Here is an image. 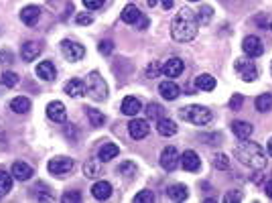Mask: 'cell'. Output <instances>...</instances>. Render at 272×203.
Returning <instances> with one entry per match:
<instances>
[{
    "instance_id": "45",
    "label": "cell",
    "mask_w": 272,
    "mask_h": 203,
    "mask_svg": "<svg viewBox=\"0 0 272 203\" xmlns=\"http://www.w3.org/2000/svg\"><path fill=\"white\" fill-rule=\"evenodd\" d=\"M159 73H161V67H159V63H155V61L146 67V77H157Z\"/></svg>"
},
{
    "instance_id": "37",
    "label": "cell",
    "mask_w": 272,
    "mask_h": 203,
    "mask_svg": "<svg viewBox=\"0 0 272 203\" xmlns=\"http://www.w3.org/2000/svg\"><path fill=\"white\" fill-rule=\"evenodd\" d=\"M153 201H155V193L148 191V189H144V191L134 195V203H153Z\"/></svg>"
},
{
    "instance_id": "19",
    "label": "cell",
    "mask_w": 272,
    "mask_h": 203,
    "mask_svg": "<svg viewBox=\"0 0 272 203\" xmlns=\"http://www.w3.org/2000/svg\"><path fill=\"white\" fill-rule=\"evenodd\" d=\"M118 155H120V147H118V144H114V142H104L102 147H100L98 159H100L102 163H108V161L116 159Z\"/></svg>"
},
{
    "instance_id": "1",
    "label": "cell",
    "mask_w": 272,
    "mask_h": 203,
    "mask_svg": "<svg viewBox=\"0 0 272 203\" xmlns=\"http://www.w3.org/2000/svg\"><path fill=\"white\" fill-rule=\"evenodd\" d=\"M197 28H199V22L195 12L189 8H181L171 20V37L177 43H189L195 39Z\"/></svg>"
},
{
    "instance_id": "34",
    "label": "cell",
    "mask_w": 272,
    "mask_h": 203,
    "mask_svg": "<svg viewBox=\"0 0 272 203\" xmlns=\"http://www.w3.org/2000/svg\"><path fill=\"white\" fill-rule=\"evenodd\" d=\"M195 16H197L199 24H209V20L214 18V8H211V6H201Z\"/></svg>"
},
{
    "instance_id": "32",
    "label": "cell",
    "mask_w": 272,
    "mask_h": 203,
    "mask_svg": "<svg viewBox=\"0 0 272 203\" xmlns=\"http://www.w3.org/2000/svg\"><path fill=\"white\" fill-rule=\"evenodd\" d=\"M254 106L258 112H268L272 110V94H260L256 100H254Z\"/></svg>"
},
{
    "instance_id": "2",
    "label": "cell",
    "mask_w": 272,
    "mask_h": 203,
    "mask_svg": "<svg viewBox=\"0 0 272 203\" xmlns=\"http://www.w3.org/2000/svg\"><path fill=\"white\" fill-rule=\"evenodd\" d=\"M234 157L250 169H264L266 167V153L258 142H246L242 140V144L234 149Z\"/></svg>"
},
{
    "instance_id": "50",
    "label": "cell",
    "mask_w": 272,
    "mask_h": 203,
    "mask_svg": "<svg viewBox=\"0 0 272 203\" xmlns=\"http://www.w3.org/2000/svg\"><path fill=\"white\" fill-rule=\"evenodd\" d=\"M268 155H270V157H272V138H270V140H268Z\"/></svg>"
},
{
    "instance_id": "12",
    "label": "cell",
    "mask_w": 272,
    "mask_h": 203,
    "mask_svg": "<svg viewBox=\"0 0 272 203\" xmlns=\"http://www.w3.org/2000/svg\"><path fill=\"white\" fill-rule=\"evenodd\" d=\"M148 132H150V126H148V122H146V120H142V118H134V120H130V122H128V134H130L134 140H142Z\"/></svg>"
},
{
    "instance_id": "7",
    "label": "cell",
    "mask_w": 272,
    "mask_h": 203,
    "mask_svg": "<svg viewBox=\"0 0 272 203\" xmlns=\"http://www.w3.org/2000/svg\"><path fill=\"white\" fill-rule=\"evenodd\" d=\"M61 53H63V57H65L67 61L75 63V61H81V59H83L85 49H83V45H79V43H75V41L65 39V41H61Z\"/></svg>"
},
{
    "instance_id": "4",
    "label": "cell",
    "mask_w": 272,
    "mask_h": 203,
    "mask_svg": "<svg viewBox=\"0 0 272 203\" xmlns=\"http://www.w3.org/2000/svg\"><path fill=\"white\" fill-rule=\"evenodd\" d=\"M85 94L96 100V102H104L108 98V85L104 81V77L100 75V71H92L87 75V81H85Z\"/></svg>"
},
{
    "instance_id": "13",
    "label": "cell",
    "mask_w": 272,
    "mask_h": 203,
    "mask_svg": "<svg viewBox=\"0 0 272 203\" xmlns=\"http://www.w3.org/2000/svg\"><path fill=\"white\" fill-rule=\"evenodd\" d=\"M232 132L236 134L238 140H250L252 132H254V126L246 120H234L232 122Z\"/></svg>"
},
{
    "instance_id": "11",
    "label": "cell",
    "mask_w": 272,
    "mask_h": 203,
    "mask_svg": "<svg viewBox=\"0 0 272 203\" xmlns=\"http://www.w3.org/2000/svg\"><path fill=\"white\" fill-rule=\"evenodd\" d=\"M183 69H185V63L181 61L179 57H171V59H167V61L163 63L161 73H163L165 77H179L181 73H183Z\"/></svg>"
},
{
    "instance_id": "6",
    "label": "cell",
    "mask_w": 272,
    "mask_h": 203,
    "mask_svg": "<svg viewBox=\"0 0 272 203\" xmlns=\"http://www.w3.org/2000/svg\"><path fill=\"white\" fill-rule=\"evenodd\" d=\"M73 167H75V161H73V159H67V157H55V159H51L49 165H47L49 173H53V175H57V177L67 175V173H69Z\"/></svg>"
},
{
    "instance_id": "27",
    "label": "cell",
    "mask_w": 272,
    "mask_h": 203,
    "mask_svg": "<svg viewBox=\"0 0 272 203\" xmlns=\"http://www.w3.org/2000/svg\"><path fill=\"white\" fill-rule=\"evenodd\" d=\"M83 175L89 179H96L98 175H102V161L100 159H89L83 165Z\"/></svg>"
},
{
    "instance_id": "31",
    "label": "cell",
    "mask_w": 272,
    "mask_h": 203,
    "mask_svg": "<svg viewBox=\"0 0 272 203\" xmlns=\"http://www.w3.org/2000/svg\"><path fill=\"white\" fill-rule=\"evenodd\" d=\"M140 16H142V14H140L138 6H134V4L124 6V10H122V20H124L126 24H136Z\"/></svg>"
},
{
    "instance_id": "20",
    "label": "cell",
    "mask_w": 272,
    "mask_h": 203,
    "mask_svg": "<svg viewBox=\"0 0 272 203\" xmlns=\"http://www.w3.org/2000/svg\"><path fill=\"white\" fill-rule=\"evenodd\" d=\"M63 90L71 98H81V96H85V81H81V79H69L65 83Z\"/></svg>"
},
{
    "instance_id": "25",
    "label": "cell",
    "mask_w": 272,
    "mask_h": 203,
    "mask_svg": "<svg viewBox=\"0 0 272 203\" xmlns=\"http://www.w3.org/2000/svg\"><path fill=\"white\" fill-rule=\"evenodd\" d=\"M92 195H94L98 201L110 199V195H112V185H110L108 181H98V183H94V187H92Z\"/></svg>"
},
{
    "instance_id": "24",
    "label": "cell",
    "mask_w": 272,
    "mask_h": 203,
    "mask_svg": "<svg viewBox=\"0 0 272 203\" xmlns=\"http://www.w3.org/2000/svg\"><path fill=\"white\" fill-rule=\"evenodd\" d=\"M37 75H39L43 81H53V79L57 77V69H55V65H53L51 61H41V63L37 65Z\"/></svg>"
},
{
    "instance_id": "48",
    "label": "cell",
    "mask_w": 272,
    "mask_h": 203,
    "mask_svg": "<svg viewBox=\"0 0 272 203\" xmlns=\"http://www.w3.org/2000/svg\"><path fill=\"white\" fill-rule=\"evenodd\" d=\"M264 189H266V195H268V197H270V199H272V181H268V183H266V187H264Z\"/></svg>"
},
{
    "instance_id": "18",
    "label": "cell",
    "mask_w": 272,
    "mask_h": 203,
    "mask_svg": "<svg viewBox=\"0 0 272 203\" xmlns=\"http://www.w3.org/2000/svg\"><path fill=\"white\" fill-rule=\"evenodd\" d=\"M41 51H43V47H41L39 43H35V41H26V43L22 45V49H20L24 61H35L37 57L41 55Z\"/></svg>"
},
{
    "instance_id": "17",
    "label": "cell",
    "mask_w": 272,
    "mask_h": 203,
    "mask_svg": "<svg viewBox=\"0 0 272 203\" xmlns=\"http://www.w3.org/2000/svg\"><path fill=\"white\" fill-rule=\"evenodd\" d=\"M159 94H161L165 100H177L179 94H181V90H179V85H177L175 81L167 79V81H161V85H159Z\"/></svg>"
},
{
    "instance_id": "38",
    "label": "cell",
    "mask_w": 272,
    "mask_h": 203,
    "mask_svg": "<svg viewBox=\"0 0 272 203\" xmlns=\"http://www.w3.org/2000/svg\"><path fill=\"white\" fill-rule=\"evenodd\" d=\"M214 167L220 169V171H226V169H230V159H228L224 153H218V155L214 157Z\"/></svg>"
},
{
    "instance_id": "40",
    "label": "cell",
    "mask_w": 272,
    "mask_h": 203,
    "mask_svg": "<svg viewBox=\"0 0 272 203\" xmlns=\"http://www.w3.org/2000/svg\"><path fill=\"white\" fill-rule=\"evenodd\" d=\"M104 2H106V0H83V6L87 10H98V8L104 6Z\"/></svg>"
},
{
    "instance_id": "33",
    "label": "cell",
    "mask_w": 272,
    "mask_h": 203,
    "mask_svg": "<svg viewBox=\"0 0 272 203\" xmlns=\"http://www.w3.org/2000/svg\"><path fill=\"white\" fill-rule=\"evenodd\" d=\"M118 173H120V175H124L126 179H132V177L136 175V163H132V161H124L122 165L118 167Z\"/></svg>"
},
{
    "instance_id": "49",
    "label": "cell",
    "mask_w": 272,
    "mask_h": 203,
    "mask_svg": "<svg viewBox=\"0 0 272 203\" xmlns=\"http://www.w3.org/2000/svg\"><path fill=\"white\" fill-rule=\"evenodd\" d=\"M157 2H159V0H148V6H150V8H155V6H157Z\"/></svg>"
},
{
    "instance_id": "53",
    "label": "cell",
    "mask_w": 272,
    "mask_h": 203,
    "mask_svg": "<svg viewBox=\"0 0 272 203\" xmlns=\"http://www.w3.org/2000/svg\"><path fill=\"white\" fill-rule=\"evenodd\" d=\"M270 28H272V22H270Z\"/></svg>"
},
{
    "instance_id": "16",
    "label": "cell",
    "mask_w": 272,
    "mask_h": 203,
    "mask_svg": "<svg viewBox=\"0 0 272 203\" xmlns=\"http://www.w3.org/2000/svg\"><path fill=\"white\" fill-rule=\"evenodd\" d=\"M39 18H41V8L35 6V4H28V6H24V8L20 10V20H22L26 26H35V24L39 22Z\"/></svg>"
},
{
    "instance_id": "44",
    "label": "cell",
    "mask_w": 272,
    "mask_h": 203,
    "mask_svg": "<svg viewBox=\"0 0 272 203\" xmlns=\"http://www.w3.org/2000/svg\"><path fill=\"white\" fill-rule=\"evenodd\" d=\"M75 20H77V24H92V22H94V16H92V14H85V12H79V14L75 16Z\"/></svg>"
},
{
    "instance_id": "36",
    "label": "cell",
    "mask_w": 272,
    "mask_h": 203,
    "mask_svg": "<svg viewBox=\"0 0 272 203\" xmlns=\"http://www.w3.org/2000/svg\"><path fill=\"white\" fill-rule=\"evenodd\" d=\"M0 81H2V85H6V88H14V85H18V75L14 71H4L0 75Z\"/></svg>"
},
{
    "instance_id": "23",
    "label": "cell",
    "mask_w": 272,
    "mask_h": 203,
    "mask_svg": "<svg viewBox=\"0 0 272 203\" xmlns=\"http://www.w3.org/2000/svg\"><path fill=\"white\" fill-rule=\"evenodd\" d=\"M195 88L201 92H214L216 90V77H211L209 73H199L195 77Z\"/></svg>"
},
{
    "instance_id": "52",
    "label": "cell",
    "mask_w": 272,
    "mask_h": 203,
    "mask_svg": "<svg viewBox=\"0 0 272 203\" xmlns=\"http://www.w3.org/2000/svg\"><path fill=\"white\" fill-rule=\"evenodd\" d=\"M270 73H272V63H270Z\"/></svg>"
},
{
    "instance_id": "39",
    "label": "cell",
    "mask_w": 272,
    "mask_h": 203,
    "mask_svg": "<svg viewBox=\"0 0 272 203\" xmlns=\"http://www.w3.org/2000/svg\"><path fill=\"white\" fill-rule=\"evenodd\" d=\"M61 201H63V203H79V201H81V193H79V191L65 193V195L61 197Z\"/></svg>"
},
{
    "instance_id": "46",
    "label": "cell",
    "mask_w": 272,
    "mask_h": 203,
    "mask_svg": "<svg viewBox=\"0 0 272 203\" xmlns=\"http://www.w3.org/2000/svg\"><path fill=\"white\" fill-rule=\"evenodd\" d=\"M159 2L163 4L165 10H171V8H173V0H159Z\"/></svg>"
},
{
    "instance_id": "28",
    "label": "cell",
    "mask_w": 272,
    "mask_h": 203,
    "mask_svg": "<svg viewBox=\"0 0 272 203\" xmlns=\"http://www.w3.org/2000/svg\"><path fill=\"white\" fill-rule=\"evenodd\" d=\"M12 191V173L0 169V199Z\"/></svg>"
},
{
    "instance_id": "22",
    "label": "cell",
    "mask_w": 272,
    "mask_h": 203,
    "mask_svg": "<svg viewBox=\"0 0 272 203\" xmlns=\"http://www.w3.org/2000/svg\"><path fill=\"white\" fill-rule=\"evenodd\" d=\"M140 110H142V104H140L138 98L126 96V98L122 100V114H126V116H138Z\"/></svg>"
},
{
    "instance_id": "43",
    "label": "cell",
    "mask_w": 272,
    "mask_h": 203,
    "mask_svg": "<svg viewBox=\"0 0 272 203\" xmlns=\"http://www.w3.org/2000/svg\"><path fill=\"white\" fill-rule=\"evenodd\" d=\"M98 51H100L102 55H110V53L114 51V43H112V41H102L100 47H98Z\"/></svg>"
},
{
    "instance_id": "3",
    "label": "cell",
    "mask_w": 272,
    "mask_h": 203,
    "mask_svg": "<svg viewBox=\"0 0 272 203\" xmlns=\"http://www.w3.org/2000/svg\"><path fill=\"white\" fill-rule=\"evenodd\" d=\"M179 118L185 120V122H191L195 126H205L209 124L211 120V112L205 108V106H197V104H191V106H185L179 110Z\"/></svg>"
},
{
    "instance_id": "5",
    "label": "cell",
    "mask_w": 272,
    "mask_h": 203,
    "mask_svg": "<svg viewBox=\"0 0 272 203\" xmlns=\"http://www.w3.org/2000/svg\"><path fill=\"white\" fill-rule=\"evenodd\" d=\"M234 69L246 83H250V81H254L258 77V69H256L254 61H252V57H240V59H236Z\"/></svg>"
},
{
    "instance_id": "42",
    "label": "cell",
    "mask_w": 272,
    "mask_h": 203,
    "mask_svg": "<svg viewBox=\"0 0 272 203\" xmlns=\"http://www.w3.org/2000/svg\"><path fill=\"white\" fill-rule=\"evenodd\" d=\"M224 201H226V203H232V201L238 203V201H242V193H240V191H228V193L224 195Z\"/></svg>"
},
{
    "instance_id": "21",
    "label": "cell",
    "mask_w": 272,
    "mask_h": 203,
    "mask_svg": "<svg viewBox=\"0 0 272 203\" xmlns=\"http://www.w3.org/2000/svg\"><path fill=\"white\" fill-rule=\"evenodd\" d=\"M167 197L173 199V201H185L189 197V189L183 183H175V185H171L167 189Z\"/></svg>"
},
{
    "instance_id": "30",
    "label": "cell",
    "mask_w": 272,
    "mask_h": 203,
    "mask_svg": "<svg viewBox=\"0 0 272 203\" xmlns=\"http://www.w3.org/2000/svg\"><path fill=\"white\" fill-rule=\"evenodd\" d=\"M10 110L14 114H26L28 110H31V100L24 98V96H18V98H14L10 102Z\"/></svg>"
},
{
    "instance_id": "41",
    "label": "cell",
    "mask_w": 272,
    "mask_h": 203,
    "mask_svg": "<svg viewBox=\"0 0 272 203\" xmlns=\"http://www.w3.org/2000/svg\"><path fill=\"white\" fill-rule=\"evenodd\" d=\"M242 104H244V96H242V94H234L232 100H230V108L232 110H240Z\"/></svg>"
},
{
    "instance_id": "29",
    "label": "cell",
    "mask_w": 272,
    "mask_h": 203,
    "mask_svg": "<svg viewBox=\"0 0 272 203\" xmlns=\"http://www.w3.org/2000/svg\"><path fill=\"white\" fill-rule=\"evenodd\" d=\"M85 114H87V118H89V124H92L94 128H100L106 124V116L96 110V108H85Z\"/></svg>"
},
{
    "instance_id": "9",
    "label": "cell",
    "mask_w": 272,
    "mask_h": 203,
    "mask_svg": "<svg viewBox=\"0 0 272 203\" xmlns=\"http://www.w3.org/2000/svg\"><path fill=\"white\" fill-rule=\"evenodd\" d=\"M242 51L246 53V57H252L254 59V57H260L264 53V45L256 35H248L242 41Z\"/></svg>"
},
{
    "instance_id": "10",
    "label": "cell",
    "mask_w": 272,
    "mask_h": 203,
    "mask_svg": "<svg viewBox=\"0 0 272 203\" xmlns=\"http://www.w3.org/2000/svg\"><path fill=\"white\" fill-rule=\"evenodd\" d=\"M47 116H49V120H53V122H57V124H63V122L67 120L65 104H63V102H59V100L51 102V104L47 106Z\"/></svg>"
},
{
    "instance_id": "35",
    "label": "cell",
    "mask_w": 272,
    "mask_h": 203,
    "mask_svg": "<svg viewBox=\"0 0 272 203\" xmlns=\"http://www.w3.org/2000/svg\"><path fill=\"white\" fill-rule=\"evenodd\" d=\"M146 116L150 120H159L161 116H163V106L161 104H155V102H150L148 106H146Z\"/></svg>"
},
{
    "instance_id": "8",
    "label": "cell",
    "mask_w": 272,
    "mask_h": 203,
    "mask_svg": "<svg viewBox=\"0 0 272 203\" xmlns=\"http://www.w3.org/2000/svg\"><path fill=\"white\" fill-rule=\"evenodd\" d=\"M179 161H181V157H179V153H177L175 147H165L163 153H161V159H159L161 167H163L167 173L175 171V169L179 167Z\"/></svg>"
},
{
    "instance_id": "47",
    "label": "cell",
    "mask_w": 272,
    "mask_h": 203,
    "mask_svg": "<svg viewBox=\"0 0 272 203\" xmlns=\"http://www.w3.org/2000/svg\"><path fill=\"white\" fill-rule=\"evenodd\" d=\"M146 26H148V20L140 16V18H138V28H140V31H144V28H146Z\"/></svg>"
},
{
    "instance_id": "15",
    "label": "cell",
    "mask_w": 272,
    "mask_h": 203,
    "mask_svg": "<svg viewBox=\"0 0 272 203\" xmlns=\"http://www.w3.org/2000/svg\"><path fill=\"white\" fill-rule=\"evenodd\" d=\"M179 163H181V167H183L185 171H191V173L199 171V167H201V159H199V155L195 151H185L183 155H181Z\"/></svg>"
},
{
    "instance_id": "14",
    "label": "cell",
    "mask_w": 272,
    "mask_h": 203,
    "mask_svg": "<svg viewBox=\"0 0 272 203\" xmlns=\"http://www.w3.org/2000/svg\"><path fill=\"white\" fill-rule=\"evenodd\" d=\"M12 177L14 179H18V181H28L33 175H35V169L28 165V163H22V161H18V163H14L12 165Z\"/></svg>"
},
{
    "instance_id": "51",
    "label": "cell",
    "mask_w": 272,
    "mask_h": 203,
    "mask_svg": "<svg viewBox=\"0 0 272 203\" xmlns=\"http://www.w3.org/2000/svg\"><path fill=\"white\" fill-rule=\"evenodd\" d=\"M189 2H199V0H189Z\"/></svg>"
},
{
    "instance_id": "26",
    "label": "cell",
    "mask_w": 272,
    "mask_h": 203,
    "mask_svg": "<svg viewBox=\"0 0 272 203\" xmlns=\"http://www.w3.org/2000/svg\"><path fill=\"white\" fill-rule=\"evenodd\" d=\"M157 132L161 134V136H173V134H177V124L171 120V118H161L157 120Z\"/></svg>"
}]
</instances>
